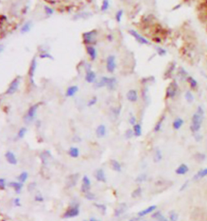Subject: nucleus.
I'll return each instance as SVG.
<instances>
[{
    "label": "nucleus",
    "instance_id": "nucleus-1",
    "mask_svg": "<svg viewBox=\"0 0 207 221\" xmlns=\"http://www.w3.org/2000/svg\"><path fill=\"white\" fill-rule=\"evenodd\" d=\"M204 114H205V112H204L203 108L201 106H198L196 113L192 117L191 125H190V131L194 134L199 132L201 130V125L203 122Z\"/></svg>",
    "mask_w": 207,
    "mask_h": 221
},
{
    "label": "nucleus",
    "instance_id": "nucleus-2",
    "mask_svg": "<svg viewBox=\"0 0 207 221\" xmlns=\"http://www.w3.org/2000/svg\"><path fill=\"white\" fill-rule=\"evenodd\" d=\"M96 37H97V31L92 30L83 34V41L86 45H92L96 41Z\"/></svg>",
    "mask_w": 207,
    "mask_h": 221
},
{
    "label": "nucleus",
    "instance_id": "nucleus-3",
    "mask_svg": "<svg viewBox=\"0 0 207 221\" xmlns=\"http://www.w3.org/2000/svg\"><path fill=\"white\" fill-rule=\"evenodd\" d=\"M39 103H37V104L32 105L31 107L28 109L27 114H26L25 117H24V122H25V123L29 124L30 122H32V121H33V119L36 117V116H37V110H38V108H39Z\"/></svg>",
    "mask_w": 207,
    "mask_h": 221
},
{
    "label": "nucleus",
    "instance_id": "nucleus-4",
    "mask_svg": "<svg viewBox=\"0 0 207 221\" xmlns=\"http://www.w3.org/2000/svg\"><path fill=\"white\" fill-rule=\"evenodd\" d=\"M179 86L176 81H172L168 84V88L166 89V97L169 99H172L176 96L178 92Z\"/></svg>",
    "mask_w": 207,
    "mask_h": 221
},
{
    "label": "nucleus",
    "instance_id": "nucleus-5",
    "mask_svg": "<svg viewBox=\"0 0 207 221\" xmlns=\"http://www.w3.org/2000/svg\"><path fill=\"white\" fill-rule=\"evenodd\" d=\"M20 80H21V78L20 76H17L11 82V84H9V86H8V89L6 91L7 95H13V94H15L17 92L18 88H19V86H20Z\"/></svg>",
    "mask_w": 207,
    "mask_h": 221
},
{
    "label": "nucleus",
    "instance_id": "nucleus-6",
    "mask_svg": "<svg viewBox=\"0 0 207 221\" xmlns=\"http://www.w3.org/2000/svg\"><path fill=\"white\" fill-rule=\"evenodd\" d=\"M129 33L130 34V35L132 36V37H133L139 44H141V45H149V44H150L148 40H147L146 37H144L143 36L141 35V34L139 33H138L136 30L129 29Z\"/></svg>",
    "mask_w": 207,
    "mask_h": 221
},
{
    "label": "nucleus",
    "instance_id": "nucleus-7",
    "mask_svg": "<svg viewBox=\"0 0 207 221\" xmlns=\"http://www.w3.org/2000/svg\"><path fill=\"white\" fill-rule=\"evenodd\" d=\"M117 67L116 57L114 55H109L106 59V69L109 73H114Z\"/></svg>",
    "mask_w": 207,
    "mask_h": 221
},
{
    "label": "nucleus",
    "instance_id": "nucleus-8",
    "mask_svg": "<svg viewBox=\"0 0 207 221\" xmlns=\"http://www.w3.org/2000/svg\"><path fill=\"white\" fill-rule=\"evenodd\" d=\"M79 215V208L78 206H73L71 208H68L67 211L63 214V217L66 219H70V218H74Z\"/></svg>",
    "mask_w": 207,
    "mask_h": 221
},
{
    "label": "nucleus",
    "instance_id": "nucleus-9",
    "mask_svg": "<svg viewBox=\"0 0 207 221\" xmlns=\"http://www.w3.org/2000/svg\"><path fill=\"white\" fill-rule=\"evenodd\" d=\"M78 173H74V174L70 175L67 179V186L68 188H72L76 185L77 182L78 180Z\"/></svg>",
    "mask_w": 207,
    "mask_h": 221
},
{
    "label": "nucleus",
    "instance_id": "nucleus-10",
    "mask_svg": "<svg viewBox=\"0 0 207 221\" xmlns=\"http://www.w3.org/2000/svg\"><path fill=\"white\" fill-rule=\"evenodd\" d=\"M91 189V181L88 176H84L83 177L82 186H81V190L83 193H87Z\"/></svg>",
    "mask_w": 207,
    "mask_h": 221
},
{
    "label": "nucleus",
    "instance_id": "nucleus-11",
    "mask_svg": "<svg viewBox=\"0 0 207 221\" xmlns=\"http://www.w3.org/2000/svg\"><path fill=\"white\" fill-rule=\"evenodd\" d=\"M86 50L91 60H96V57H97V51H96V48L93 45H86Z\"/></svg>",
    "mask_w": 207,
    "mask_h": 221
},
{
    "label": "nucleus",
    "instance_id": "nucleus-12",
    "mask_svg": "<svg viewBox=\"0 0 207 221\" xmlns=\"http://www.w3.org/2000/svg\"><path fill=\"white\" fill-rule=\"evenodd\" d=\"M96 74L92 69L86 70V75H85V80L89 84H92L96 81Z\"/></svg>",
    "mask_w": 207,
    "mask_h": 221
},
{
    "label": "nucleus",
    "instance_id": "nucleus-13",
    "mask_svg": "<svg viewBox=\"0 0 207 221\" xmlns=\"http://www.w3.org/2000/svg\"><path fill=\"white\" fill-rule=\"evenodd\" d=\"M157 209V206L156 205H152L150 206L148 208H145V209L142 210L138 213V216L139 217H143V216H145V215H149V214L152 213L153 211H154Z\"/></svg>",
    "mask_w": 207,
    "mask_h": 221
},
{
    "label": "nucleus",
    "instance_id": "nucleus-14",
    "mask_svg": "<svg viewBox=\"0 0 207 221\" xmlns=\"http://www.w3.org/2000/svg\"><path fill=\"white\" fill-rule=\"evenodd\" d=\"M127 210V205L125 203H121L117 207V208L114 211V215L116 217H120L121 215H123Z\"/></svg>",
    "mask_w": 207,
    "mask_h": 221
},
{
    "label": "nucleus",
    "instance_id": "nucleus-15",
    "mask_svg": "<svg viewBox=\"0 0 207 221\" xmlns=\"http://www.w3.org/2000/svg\"><path fill=\"white\" fill-rule=\"evenodd\" d=\"M126 98L127 100L130 102H136L139 98V95H138V92L134 89H131V90L128 91L126 93Z\"/></svg>",
    "mask_w": 207,
    "mask_h": 221
},
{
    "label": "nucleus",
    "instance_id": "nucleus-16",
    "mask_svg": "<svg viewBox=\"0 0 207 221\" xmlns=\"http://www.w3.org/2000/svg\"><path fill=\"white\" fill-rule=\"evenodd\" d=\"M5 157H6V160L8 163L10 164H12V165H16L17 164V159H16V155L14 154L12 152L8 151L7 152L6 154H5Z\"/></svg>",
    "mask_w": 207,
    "mask_h": 221
},
{
    "label": "nucleus",
    "instance_id": "nucleus-17",
    "mask_svg": "<svg viewBox=\"0 0 207 221\" xmlns=\"http://www.w3.org/2000/svg\"><path fill=\"white\" fill-rule=\"evenodd\" d=\"M37 59L36 58H33V60L31 61V63H30L29 66V70H28V75H29L30 78H33L34 74L36 72V69H37Z\"/></svg>",
    "mask_w": 207,
    "mask_h": 221
},
{
    "label": "nucleus",
    "instance_id": "nucleus-18",
    "mask_svg": "<svg viewBox=\"0 0 207 221\" xmlns=\"http://www.w3.org/2000/svg\"><path fill=\"white\" fill-rule=\"evenodd\" d=\"M95 177H96V180L98 181V182H104V183H105L106 182V176H105V173H104V172L103 169H101V168H99V169H97L96 172V174H95Z\"/></svg>",
    "mask_w": 207,
    "mask_h": 221
},
{
    "label": "nucleus",
    "instance_id": "nucleus-19",
    "mask_svg": "<svg viewBox=\"0 0 207 221\" xmlns=\"http://www.w3.org/2000/svg\"><path fill=\"white\" fill-rule=\"evenodd\" d=\"M189 171V168L187 164H181L177 167L175 172L177 175H185Z\"/></svg>",
    "mask_w": 207,
    "mask_h": 221
},
{
    "label": "nucleus",
    "instance_id": "nucleus-20",
    "mask_svg": "<svg viewBox=\"0 0 207 221\" xmlns=\"http://www.w3.org/2000/svg\"><path fill=\"white\" fill-rule=\"evenodd\" d=\"M106 132H107V129H106V126L104 125H100L96 128V136H97L98 138H100V139L105 136Z\"/></svg>",
    "mask_w": 207,
    "mask_h": 221
},
{
    "label": "nucleus",
    "instance_id": "nucleus-21",
    "mask_svg": "<svg viewBox=\"0 0 207 221\" xmlns=\"http://www.w3.org/2000/svg\"><path fill=\"white\" fill-rule=\"evenodd\" d=\"M205 177H207V168L200 169V170L194 175L193 179H194V181H197L200 180V179H202V178Z\"/></svg>",
    "mask_w": 207,
    "mask_h": 221
},
{
    "label": "nucleus",
    "instance_id": "nucleus-22",
    "mask_svg": "<svg viewBox=\"0 0 207 221\" xmlns=\"http://www.w3.org/2000/svg\"><path fill=\"white\" fill-rule=\"evenodd\" d=\"M78 88L76 85H72V86H70L67 89V92H66V96L67 97H71V96H74L75 94L78 92Z\"/></svg>",
    "mask_w": 207,
    "mask_h": 221
},
{
    "label": "nucleus",
    "instance_id": "nucleus-23",
    "mask_svg": "<svg viewBox=\"0 0 207 221\" xmlns=\"http://www.w3.org/2000/svg\"><path fill=\"white\" fill-rule=\"evenodd\" d=\"M108 80H109V77H106V76L101 77V78H100V80L96 83L95 87H96V88H104V87H106L107 86Z\"/></svg>",
    "mask_w": 207,
    "mask_h": 221
},
{
    "label": "nucleus",
    "instance_id": "nucleus-24",
    "mask_svg": "<svg viewBox=\"0 0 207 221\" xmlns=\"http://www.w3.org/2000/svg\"><path fill=\"white\" fill-rule=\"evenodd\" d=\"M117 79H116L115 77H110V78H109V80H108V84L106 88H107L109 90H114L116 86H117Z\"/></svg>",
    "mask_w": 207,
    "mask_h": 221
},
{
    "label": "nucleus",
    "instance_id": "nucleus-25",
    "mask_svg": "<svg viewBox=\"0 0 207 221\" xmlns=\"http://www.w3.org/2000/svg\"><path fill=\"white\" fill-rule=\"evenodd\" d=\"M9 186H11V187H13V189L15 190L16 193H17V194H20L22 190V188H23V184H22L21 182H10V183H9Z\"/></svg>",
    "mask_w": 207,
    "mask_h": 221
},
{
    "label": "nucleus",
    "instance_id": "nucleus-26",
    "mask_svg": "<svg viewBox=\"0 0 207 221\" xmlns=\"http://www.w3.org/2000/svg\"><path fill=\"white\" fill-rule=\"evenodd\" d=\"M110 165L111 168H113V170H114L115 172H121V165L119 162L116 160H112L110 161Z\"/></svg>",
    "mask_w": 207,
    "mask_h": 221
},
{
    "label": "nucleus",
    "instance_id": "nucleus-27",
    "mask_svg": "<svg viewBox=\"0 0 207 221\" xmlns=\"http://www.w3.org/2000/svg\"><path fill=\"white\" fill-rule=\"evenodd\" d=\"M184 125V120L180 118V117H177L174 120L173 123H172V126L175 130H179L182 127V126Z\"/></svg>",
    "mask_w": 207,
    "mask_h": 221
},
{
    "label": "nucleus",
    "instance_id": "nucleus-28",
    "mask_svg": "<svg viewBox=\"0 0 207 221\" xmlns=\"http://www.w3.org/2000/svg\"><path fill=\"white\" fill-rule=\"evenodd\" d=\"M32 26H33V23H32L31 21L26 22V23L22 26L21 29H20V33H21L22 34L27 33H28V32L31 30Z\"/></svg>",
    "mask_w": 207,
    "mask_h": 221
},
{
    "label": "nucleus",
    "instance_id": "nucleus-29",
    "mask_svg": "<svg viewBox=\"0 0 207 221\" xmlns=\"http://www.w3.org/2000/svg\"><path fill=\"white\" fill-rule=\"evenodd\" d=\"M187 82H188V84H189V87L192 88V89H194V90H195L196 88H197V85H198V84H197V81L194 78V77L188 76Z\"/></svg>",
    "mask_w": 207,
    "mask_h": 221
},
{
    "label": "nucleus",
    "instance_id": "nucleus-30",
    "mask_svg": "<svg viewBox=\"0 0 207 221\" xmlns=\"http://www.w3.org/2000/svg\"><path fill=\"white\" fill-rule=\"evenodd\" d=\"M152 217L156 219L157 221H170L168 219H167L163 214H161L160 211H156L155 213L153 214Z\"/></svg>",
    "mask_w": 207,
    "mask_h": 221
},
{
    "label": "nucleus",
    "instance_id": "nucleus-31",
    "mask_svg": "<svg viewBox=\"0 0 207 221\" xmlns=\"http://www.w3.org/2000/svg\"><path fill=\"white\" fill-rule=\"evenodd\" d=\"M68 153L70 157H73V158H77V157L79 156V150H78V148H77V147H70V148L69 149Z\"/></svg>",
    "mask_w": 207,
    "mask_h": 221
},
{
    "label": "nucleus",
    "instance_id": "nucleus-32",
    "mask_svg": "<svg viewBox=\"0 0 207 221\" xmlns=\"http://www.w3.org/2000/svg\"><path fill=\"white\" fill-rule=\"evenodd\" d=\"M162 158H163L162 152H161L159 148L155 149V151H154V162H159V161L162 160Z\"/></svg>",
    "mask_w": 207,
    "mask_h": 221
},
{
    "label": "nucleus",
    "instance_id": "nucleus-33",
    "mask_svg": "<svg viewBox=\"0 0 207 221\" xmlns=\"http://www.w3.org/2000/svg\"><path fill=\"white\" fill-rule=\"evenodd\" d=\"M134 136L136 137H139L142 135V126L140 124L136 123L134 126Z\"/></svg>",
    "mask_w": 207,
    "mask_h": 221
},
{
    "label": "nucleus",
    "instance_id": "nucleus-34",
    "mask_svg": "<svg viewBox=\"0 0 207 221\" xmlns=\"http://www.w3.org/2000/svg\"><path fill=\"white\" fill-rule=\"evenodd\" d=\"M164 117H164V116H163V117H161L160 119L157 121V123L155 124V126H154V132H159V131L161 130V128H162L163 122H164Z\"/></svg>",
    "mask_w": 207,
    "mask_h": 221
},
{
    "label": "nucleus",
    "instance_id": "nucleus-35",
    "mask_svg": "<svg viewBox=\"0 0 207 221\" xmlns=\"http://www.w3.org/2000/svg\"><path fill=\"white\" fill-rule=\"evenodd\" d=\"M28 177V173L27 172H23L19 175L18 180H19L20 182H21V183H23V182H25L26 181H27Z\"/></svg>",
    "mask_w": 207,
    "mask_h": 221
},
{
    "label": "nucleus",
    "instance_id": "nucleus-36",
    "mask_svg": "<svg viewBox=\"0 0 207 221\" xmlns=\"http://www.w3.org/2000/svg\"><path fill=\"white\" fill-rule=\"evenodd\" d=\"M184 97H185V100H187L189 103H192V102L194 101V95H193V93H192L190 91H187V92H185Z\"/></svg>",
    "mask_w": 207,
    "mask_h": 221
},
{
    "label": "nucleus",
    "instance_id": "nucleus-37",
    "mask_svg": "<svg viewBox=\"0 0 207 221\" xmlns=\"http://www.w3.org/2000/svg\"><path fill=\"white\" fill-rule=\"evenodd\" d=\"M179 215L175 211H172L169 212V220L170 221H178Z\"/></svg>",
    "mask_w": 207,
    "mask_h": 221
},
{
    "label": "nucleus",
    "instance_id": "nucleus-38",
    "mask_svg": "<svg viewBox=\"0 0 207 221\" xmlns=\"http://www.w3.org/2000/svg\"><path fill=\"white\" fill-rule=\"evenodd\" d=\"M142 192H143V189L141 187H139L132 192L131 196H132V198H138L142 194Z\"/></svg>",
    "mask_w": 207,
    "mask_h": 221
},
{
    "label": "nucleus",
    "instance_id": "nucleus-39",
    "mask_svg": "<svg viewBox=\"0 0 207 221\" xmlns=\"http://www.w3.org/2000/svg\"><path fill=\"white\" fill-rule=\"evenodd\" d=\"M195 160L196 161H197L198 162H202V161H204L205 160V155L204 154V153H201V152H198L197 153V154L195 155Z\"/></svg>",
    "mask_w": 207,
    "mask_h": 221
},
{
    "label": "nucleus",
    "instance_id": "nucleus-40",
    "mask_svg": "<svg viewBox=\"0 0 207 221\" xmlns=\"http://www.w3.org/2000/svg\"><path fill=\"white\" fill-rule=\"evenodd\" d=\"M109 0H103V2H102L101 4V8H100V9H101L102 12H105V11H107L109 8Z\"/></svg>",
    "mask_w": 207,
    "mask_h": 221
},
{
    "label": "nucleus",
    "instance_id": "nucleus-41",
    "mask_svg": "<svg viewBox=\"0 0 207 221\" xmlns=\"http://www.w3.org/2000/svg\"><path fill=\"white\" fill-rule=\"evenodd\" d=\"M123 15H124L123 10H119L116 12L115 19H116V20L118 22V23H120V22L121 21V20H122V17H123Z\"/></svg>",
    "mask_w": 207,
    "mask_h": 221
},
{
    "label": "nucleus",
    "instance_id": "nucleus-42",
    "mask_svg": "<svg viewBox=\"0 0 207 221\" xmlns=\"http://www.w3.org/2000/svg\"><path fill=\"white\" fill-rule=\"evenodd\" d=\"M26 133H27V129H26L25 127L20 128V131H18V138H19V139H23V138L24 137V135H26Z\"/></svg>",
    "mask_w": 207,
    "mask_h": 221
},
{
    "label": "nucleus",
    "instance_id": "nucleus-43",
    "mask_svg": "<svg viewBox=\"0 0 207 221\" xmlns=\"http://www.w3.org/2000/svg\"><path fill=\"white\" fill-rule=\"evenodd\" d=\"M94 206H95L97 209H99V211H101L102 214H105L106 210H107V208H106L105 205H104V204H94Z\"/></svg>",
    "mask_w": 207,
    "mask_h": 221
},
{
    "label": "nucleus",
    "instance_id": "nucleus-44",
    "mask_svg": "<svg viewBox=\"0 0 207 221\" xmlns=\"http://www.w3.org/2000/svg\"><path fill=\"white\" fill-rule=\"evenodd\" d=\"M147 174H145V173H142V174L139 175V176L136 177V179H135V182H143L147 180Z\"/></svg>",
    "mask_w": 207,
    "mask_h": 221
},
{
    "label": "nucleus",
    "instance_id": "nucleus-45",
    "mask_svg": "<svg viewBox=\"0 0 207 221\" xmlns=\"http://www.w3.org/2000/svg\"><path fill=\"white\" fill-rule=\"evenodd\" d=\"M178 74H179L180 78H184V79L185 78L186 80H187L188 76H189V75H188L187 71H186L184 68H180V70H178Z\"/></svg>",
    "mask_w": 207,
    "mask_h": 221
},
{
    "label": "nucleus",
    "instance_id": "nucleus-46",
    "mask_svg": "<svg viewBox=\"0 0 207 221\" xmlns=\"http://www.w3.org/2000/svg\"><path fill=\"white\" fill-rule=\"evenodd\" d=\"M44 9H45V14H46V16H50L53 14V9L52 8H50V7L45 6L44 7Z\"/></svg>",
    "mask_w": 207,
    "mask_h": 221
},
{
    "label": "nucleus",
    "instance_id": "nucleus-47",
    "mask_svg": "<svg viewBox=\"0 0 207 221\" xmlns=\"http://www.w3.org/2000/svg\"><path fill=\"white\" fill-rule=\"evenodd\" d=\"M156 52H157V54L159 55V56H164V55L167 54L166 49H164V48H162V47H159V46L156 47Z\"/></svg>",
    "mask_w": 207,
    "mask_h": 221
},
{
    "label": "nucleus",
    "instance_id": "nucleus-48",
    "mask_svg": "<svg viewBox=\"0 0 207 221\" xmlns=\"http://www.w3.org/2000/svg\"><path fill=\"white\" fill-rule=\"evenodd\" d=\"M85 198L88 200H95L96 199V195L95 194H93L92 192L88 191L87 193H85Z\"/></svg>",
    "mask_w": 207,
    "mask_h": 221
},
{
    "label": "nucleus",
    "instance_id": "nucleus-49",
    "mask_svg": "<svg viewBox=\"0 0 207 221\" xmlns=\"http://www.w3.org/2000/svg\"><path fill=\"white\" fill-rule=\"evenodd\" d=\"M40 58L41 59H53V56L50 54L47 53V52H43L40 54Z\"/></svg>",
    "mask_w": 207,
    "mask_h": 221
},
{
    "label": "nucleus",
    "instance_id": "nucleus-50",
    "mask_svg": "<svg viewBox=\"0 0 207 221\" xmlns=\"http://www.w3.org/2000/svg\"><path fill=\"white\" fill-rule=\"evenodd\" d=\"M134 135V131H132V130H127L125 134V136L127 139H131Z\"/></svg>",
    "mask_w": 207,
    "mask_h": 221
},
{
    "label": "nucleus",
    "instance_id": "nucleus-51",
    "mask_svg": "<svg viewBox=\"0 0 207 221\" xmlns=\"http://www.w3.org/2000/svg\"><path fill=\"white\" fill-rule=\"evenodd\" d=\"M96 102H97V97L96 96H93V97L89 101H88V106H92V105H96Z\"/></svg>",
    "mask_w": 207,
    "mask_h": 221
},
{
    "label": "nucleus",
    "instance_id": "nucleus-52",
    "mask_svg": "<svg viewBox=\"0 0 207 221\" xmlns=\"http://www.w3.org/2000/svg\"><path fill=\"white\" fill-rule=\"evenodd\" d=\"M6 186H7V182L6 181H5V179L1 178V179H0V189H1V190H4L5 187H6Z\"/></svg>",
    "mask_w": 207,
    "mask_h": 221
},
{
    "label": "nucleus",
    "instance_id": "nucleus-53",
    "mask_svg": "<svg viewBox=\"0 0 207 221\" xmlns=\"http://www.w3.org/2000/svg\"><path fill=\"white\" fill-rule=\"evenodd\" d=\"M35 201L37 202H43L44 201V198L43 196L41 195V194H37V195L35 196Z\"/></svg>",
    "mask_w": 207,
    "mask_h": 221
},
{
    "label": "nucleus",
    "instance_id": "nucleus-54",
    "mask_svg": "<svg viewBox=\"0 0 207 221\" xmlns=\"http://www.w3.org/2000/svg\"><path fill=\"white\" fill-rule=\"evenodd\" d=\"M129 123H130L131 125L134 126L135 124H136V117H135L134 116H131V117H129Z\"/></svg>",
    "mask_w": 207,
    "mask_h": 221
},
{
    "label": "nucleus",
    "instance_id": "nucleus-55",
    "mask_svg": "<svg viewBox=\"0 0 207 221\" xmlns=\"http://www.w3.org/2000/svg\"><path fill=\"white\" fill-rule=\"evenodd\" d=\"M194 137H195L196 141H201V139H202V135H200L199 132H197V133H195V135H194Z\"/></svg>",
    "mask_w": 207,
    "mask_h": 221
},
{
    "label": "nucleus",
    "instance_id": "nucleus-56",
    "mask_svg": "<svg viewBox=\"0 0 207 221\" xmlns=\"http://www.w3.org/2000/svg\"><path fill=\"white\" fill-rule=\"evenodd\" d=\"M188 186H189V181H187V182H185L184 183V184L182 185V186L180 187V191H183V190H184L186 189V188L188 187Z\"/></svg>",
    "mask_w": 207,
    "mask_h": 221
},
{
    "label": "nucleus",
    "instance_id": "nucleus-57",
    "mask_svg": "<svg viewBox=\"0 0 207 221\" xmlns=\"http://www.w3.org/2000/svg\"><path fill=\"white\" fill-rule=\"evenodd\" d=\"M14 204L16 207H20V198H16L14 199Z\"/></svg>",
    "mask_w": 207,
    "mask_h": 221
},
{
    "label": "nucleus",
    "instance_id": "nucleus-58",
    "mask_svg": "<svg viewBox=\"0 0 207 221\" xmlns=\"http://www.w3.org/2000/svg\"><path fill=\"white\" fill-rule=\"evenodd\" d=\"M120 112H121V108H116L114 110V114L115 116H118L120 114Z\"/></svg>",
    "mask_w": 207,
    "mask_h": 221
},
{
    "label": "nucleus",
    "instance_id": "nucleus-59",
    "mask_svg": "<svg viewBox=\"0 0 207 221\" xmlns=\"http://www.w3.org/2000/svg\"><path fill=\"white\" fill-rule=\"evenodd\" d=\"M89 221H100V220H98V219H95V218H91L90 220H89Z\"/></svg>",
    "mask_w": 207,
    "mask_h": 221
},
{
    "label": "nucleus",
    "instance_id": "nucleus-60",
    "mask_svg": "<svg viewBox=\"0 0 207 221\" xmlns=\"http://www.w3.org/2000/svg\"><path fill=\"white\" fill-rule=\"evenodd\" d=\"M136 220H137V219H130V220H129V221H136Z\"/></svg>",
    "mask_w": 207,
    "mask_h": 221
},
{
    "label": "nucleus",
    "instance_id": "nucleus-61",
    "mask_svg": "<svg viewBox=\"0 0 207 221\" xmlns=\"http://www.w3.org/2000/svg\"><path fill=\"white\" fill-rule=\"evenodd\" d=\"M121 1H126V0H121Z\"/></svg>",
    "mask_w": 207,
    "mask_h": 221
},
{
    "label": "nucleus",
    "instance_id": "nucleus-62",
    "mask_svg": "<svg viewBox=\"0 0 207 221\" xmlns=\"http://www.w3.org/2000/svg\"><path fill=\"white\" fill-rule=\"evenodd\" d=\"M84 221H87V220H84Z\"/></svg>",
    "mask_w": 207,
    "mask_h": 221
}]
</instances>
